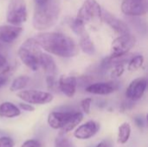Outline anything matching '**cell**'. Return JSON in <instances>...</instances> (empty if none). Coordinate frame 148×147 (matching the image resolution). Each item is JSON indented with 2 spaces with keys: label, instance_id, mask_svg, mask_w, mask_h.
Returning a JSON list of instances; mask_svg holds the SVG:
<instances>
[{
  "label": "cell",
  "instance_id": "cell-1",
  "mask_svg": "<svg viewBox=\"0 0 148 147\" xmlns=\"http://www.w3.org/2000/svg\"><path fill=\"white\" fill-rule=\"evenodd\" d=\"M46 52L62 58L77 55L79 47L69 36L60 32H40L34 37Z\"/></svg>",
  "mask_w": 148,
  "mask_h": 147
},
{
  "label": "cell",
  "instance_id": "cell-2",
  "mask_svg": "<svg viewBox=\"0 0 148 147\" xmlns=\"http://www.w3.org/2000/svg\"><path fill=\"white\" fill-rule=\"evenodd\" d=\"M60 15L58 0H50L43 5H36L32 24L35 29L43 31L54 26Z\"/></svg>",
  "mask_w": 148,
  "mask_h": 147
},
{
  "label": "cell",
  "instance_id": "cell-3",
  "mask_svg": "<svg viewBox=\"0 0 148 147\" xmlns=\"http://www.w3.org/2000/svg\"><path fill=\"white\" fill-rule=\"evenodd\" d=\"M42 53V48L34 37L26 39L17 51L21 62L32 71L39 69Z\"/></svg>",
  "mask_w": 148,
  "mask_h": 147
},
{
  "label": "cell",
  "instance_id": "cell-4",
  "mask_svg": "<svg viewBox=\"0 0 148 147\" xmlns=\"http://www.w3.org/2000/svg\"><path fill=\"white\" fill-rule=\"evenodd\" d=\"M28 19L27 6L24 0H10L8 5L6 20L10 24L20 25Z\"/></svg>",
  "mask_w": 148,
  "mask_h": 147
},
{
  "label": "cell",
  "instance_id": "cell-5",
  "mask_svg": "<svg viewBox=\"0 0 148 147\" xmlns=\"http://www.w3.org/2000/svg\"><path fill=\"white\" fill-rule=\"evenodd\" d=\"M101 7L96 0H86L79 9L76 17L86 24L101 20Z\"/></svg>",
  "mask_w": 148,
  "mask_h": 147
},
{
  "label": "cell",
  "instance_id": "cell-6",
  "mask_svg": "<svg viewBox=\"0 0 148 147\" xmlns=\"http://www.w3.org/2000/svg\"><path fill=\"white\" fill-rule=\"evenodd\" d=\"M135 43L136 38L131 33L120 35V36L116 37L112 42L110 56L116 57L127 55L130 49L134 47Z\"/></svg>",
  "mask_w": 148,
  "mask_h": 147
},
{
  "label": "cell",
  "instance_id": "cell-7",
  "mask_svg": "<svg viewBox=\"0 0 148 147\" xmlns=\"http://www.w3.org/2000/svg\"><path fill=\"white\" fill-rule=\"evenodd\" d=\"M17 97L24 102L34 105H44L50 103L54 97L49 92H44L40 90H22L16 94Z\"/></svg>",
  "mask_w": 148,
  "mask_h": 147
},
{
  "label": "cell",
  "instance_id": "cell-8",
  "mask_svg": "<svg viewBox=\"0 0 148 147\" xmlns=\"http://www.w3.org/2000/svg\"><path fill=\"white\" fill-rule=\"evenodd\" d=\"M121 11L123 14L137 17L144 16L147 13V0H123L121 5Z\"/></svg>",
  "mask_w": 148,
  "mask_h": 147
},
{
  "label": "cell",
  "instance_id": "cell-9",
  "mask_svg": "<svg viewBox=\"0 0 148 147\" xmlns=\"http://www.w3.org/2000/svg\"><path fill=\"white\" fill-rule=\"evenodd\" d=\"M147 87V80L145 77L136 78L131 81L126 90V97L131 101H136L142 98Z\"/></svg>",
  "mask_w": 148,
  "mask_h": 147
},
{
  "label": "cell",
  "instance_id": "cell-10",
  "mask_svg": "<svg viewBox=\"0 0 148 147\" xmlns=\"http://www.w3.org/2000/svg\"><path fill=\"white\" fill-rule=\"evenodd\" d=\"M120 88V84L117 81H108V82H95L89 84L85 90L93 94L97 95H108L113 94Z\"/></svg>",
  "mask_w": 148,
  "mask_h": 147
},
{
  "label": "cell",
  "instance_id": "cell-11",
  "mask_svg": "<svg viewBox=\"0 0 148 147\" xmlns=\"http://www.w3.org/2000/svg\"><path fill=\"white\" fill-rule=\"evenodd\" d=\"M101 20H103L112 29H114L119 35H125L130 33L128 25L124 21L116 17L108 11H102Z\"/></svg>",
  "mask_w": 148,
  "mask_h": 147
},
{
  "label": "cell",
  "instance_id": "cell-12",
  "mask_svg": "<svg viewBox=\"0 0 148 147\" xmlns=\"http://www.w3.org/2000/svg\"><path fill=\"white\" fill-rule=\"evenodd\" d=\"M58 88L63 94L71 98L76 92L77 78L74 75H61L58 80Z\"/></svg>",
  "mask_w": 148,
  "mask_h": 147
},
{
  "label": "cell",
  "instance_id": "cell-13",
  "mask_svg": "<svg viewBox=\"0 0 148 147\" xmlns=\"http://www.w3.org/2000/svg\"><path fill=\"white\" fill-rule=\"evenodd\" d=\"M23 29L18 25H1L0 26V42L11 43L16 40L22 34Z\"/></svg>",
  "mask_w": 148,
  "mask_h": 147
},
{
  "label": "cell",
  "instance_id": "cell-14",
  "mask_svg": "<svg viewBox=\"0 0 148 147\" xmlns=\"http://www.w3.org/2000/svg\"><path fill=\"white\" fill-rule=\"evenodd\" d=\"M100 130V125L93 120L80 126L74 133V136L79 139H87L94 137Z\"/></svg>",
  "mask_w": 148,
  "mask_h": 147
},
{
  "label": "cell",
  "instance_id": "cell-15",
  "mask_svg": "<svg viewBox=\"0 0 148 147\" xmlns=\"http://www.w3.org/2000/svg\"><path fill=\"white\" fill-rule=\"evenodd\" d=\"M74 112H52L48 117V123L53 129H62Z\"/></svg>",
  "mask_w": 148,
  "mask_h": 147
},
{
  "label": "cell",
  "instance_id": "cell-16",
  "mask_svg": "<svg viewBox=\"0 0 148 147\" xmlns=\"http://www.w3.org/2000/svg\"><path fill=\"white\" fill-rule=\"evenodd\" d=\"M40 68H42L46 76H56L58 68L54 58L47 53H42L40 57Z\"/></svg>",
  "mask_w": 148,
  "mask_h": 147
},
{
  "label": "cell",
  "instance_id": "cell-17",
  "mask_svg": "<svg viewBox=\"0 0 148 147\" xmlns=\"http://www.w3.org/2000/svg\"><path fill=\"white\" fill-rule=\"evenodd\" d=\"M20 114V109L11 102H3L0 105V117L15 118Z\"/></svg>",
  "mask_w": 148,
  "mask_h": 147
},
{
  "label": "cell",
  "instance_id": "cell-18",
  "mask_svg": "<svg viewBox=\"0 0 148 147\" xmlns=\"http://www.w3.org/2000/svg\"><path fill=\"white\" fill-rule=\"evenodd\" d=\"M79 47L82 49V51L87 55H92L95 53V46L94 42L91 40L88 34L86 32L82 36H80V42H79Z\"/></svg>",
  "mask_w": 148,
  "mask_h": 147
},
{
  "label": "cell",
  "instance_id": "cell-19",
  "mask_svg": "<svg viewBox=\"0 0 148 147\" xmlns=\"http://www.w3.org/2000/svg\"><path fill=\"white\" fill-rule=\"evenodd\" d=\"M82 120H83V114L81 112H74L70 116V118L69 119V120L66 122V124L62 126V133H67L72 131L75 126H77L82 122Z\"/></svg>",
  "mask_w": 148,
  "mask_h": 147
},
{
  "label": "cell",
  "instance_id": "cell-20",
  "mask_svg": "<svg viewBox=\"0 0 148 147\" xmlns=\"http://www.w3.org/2000/svg\"><path fill=\"white\" fill-rule=\"evenodd\" d=\"M67 23L71 29V30L77 36H81L84 33H86L85 29V23L78 19L77 17L72 18V17H68L67 18Z\"/></svg>",
  "mask_w": 148,
  "mask_h": 147
},
{
  "label": "cell",
  "instance_id": "cell-21",
  "mask_svg": "<svg viewBox=\"0 0 148 147\" xmlns=\"http://www.w3.org/2000/svg\"><path fill=\"white\" fill-rule=\"evenodd\" d=\"M29 82V77L27 75H20L13 80V81L10 84V90L11 92H16L19 90H23L28 83Z\"/></svg>",
  "mask_w": 148,
  "mask_h": 147
},
{
  "label": "cell",
  "instance_id": "cell-22",
  "mask_svg": "<svg viewBox=\"0 0 148 147\" xmlns=\"http://www.w3.org/2000/svg\"><path fill=\"white\" fill-rule=\"evenodd\" d=\"M131 135V126L129 123L125 122L121 124L119 127L118 132V143L120 144H125L127 142Z\"/></svg>",
  "mask_w": 148,
  "mask_h": 147
},
{
  "label": "cell",
  "instance_id": "cell-23",
  "mask_svg": "<svg viewBox=\"0 0 148 147\" xmlns=\"http://www.w3.org/2000/svg\"><path fill=\"white\" fill-rule=\"evenodd\" d=\"M144 63V56L141 55H136L132 56L127 62V69L129 71H136L142 67Z\"/></svg>",
  "mask_w": 148,
  "mask_h": 147
},
{
  "label": "cell",
  "instance_id": "cell-24",
  "mask_svg": "<svg viewBox=\"0 0 148 147\" xmlns=\"http://www.w3.org/2000/svg\"><path fill=\"white\" fill-rule=\"evenodd\" d=\"M56 147H75L74 144L65 136L59 135L56 139Z\"/></svg>",
  "mask_w": 148,
  "mask_h": 147
},
{
  "label": "cell",
  "instance_id": "cell-25",
  "mask_svg": "<svg viewBox=\"0 0 148 147\" xmlns=\"http://www.w3.org/2000/svg\"><path fill=\"white\" fill-rule=\"evenodd\" d=\"M124 65L125 64H117V65H114V67H112L113 70L111 71V77L112 78L121 77L125 71Z\"/></svg>",
  "mask_w": 148,
  "mask_h": 147
},
{
  "label": "cell",
  "instance_id": "cell-26",
  "mask_svg": "<svg viewBox=\"0 0 148 147\" xmlns=\"http://www.w3.org/2000/svg\"><path fill=\"white\" fill-rule=\"evenodd\" d=\"M92 99L91 98H86L84 100L82 101L81 102V106L83 110V112L87 114L90 113V107H91V103H92Z\"/></svg>",
  "mask_w": 148,
  "mask_h": 147
},
{
  "label": "cell",
  "instance_id": "cell-27",
  "mask_svg": "<svg viewBox=\"0 0 148 147\" xmlns=\"http://www.w3.org/2000/svg\"><path fill=\"white\" fill-rule=\"evenodd\" d=\"M0 147H14V141L9 137H1Z\"/></svg>",
  "mask_w": 148,
  "mask_h": 147
},
{
  "label": "cell",
  "instance_id": "cell-28",
  "mask_svg": "<svg viewBox=\"0 0 148 147\" xmlns=\"http://www.w3.org/2000/svg\"><path fill=\"white\" fill-rule=\"evenodd\" d=\"M8 72H9V68H6L3 69V71H2L0 73V88L3 86H4L7 83L8 80H9V77H8V75H7Z\"/></svg>",
  "mask_w": 148,
  "mask_h": 147
},
{
  "label": "cell",
  "instance_id": "cell-29",
  "mask_svg": "<svg viewBox=\"0 0 148 147\" xmlns=\"http://www.w3.org/2000/svg\"><path fill=\"white\" fill-rule=\"evenodd\" d=\"M47 87L49 90H53L56 86V76H46Z\"/></svg>",
  "mask_w": 148,
  "mask_h": 147
},
{
  "label": "cell",
  "instance_id": "cell-30",
  "mask_svg": "<svg viewBox=\"0 0 148 147\" xmlns=\"http://www.w3.org/2000/svg\"><path fill=\"white\" fill-rule=\"evenodd\" d=\"M21 147H41V145L38 141L34 139H29L25 141Z\"/></svg>",
  "mask_w": 148,
  "mask_h": 147
},
{
  "label": "cell",
  "instance_id": "cell-31",
  "mask_svg": "<svg viewBox=\"0 0 148 147\" xmlns=\"http://www.w3.org/2000/svg\"><path fill=\"white\" fill-rule=\"evenodd\" d=\"M19 107L24 111H27V112H33L35 111V107L29 104V103H27V102H22V103H19Z\"/></svg>",
  "mask_w": 148,
  "mask_h": 147
},
{
  "label": "cell",
  "instance_id": "cell-32",
  "mask_svg": "<svg viewBox=\"0 0 148 147\" xmlns=\"http://www.w3.org/2000/svg\"><path fill=\"white\" fill-rule=\"evenodd\" d=\"M95 147H113V145L109 140H103L101 143H99Z\"/></svg>",
  "mask_w": 148,
  "mask_h": 147
},
{
  "label": "cell",
  "instance_id": "cell-33",
  "mask_svg": "<svg viewBox=\"0 0 148 147\" xmlns=\"http://www.w3.org/2000/svg\"><path fill=\"white\" fill-rule=\"evenodd\" d=\"M135 120H136V123L139 126L142 127L143 126V124H144V121H143V119L142 117H137L135 118Z\"/></svg>",
  "mask_w": 148,
  "mask_h": 147
},
{
  "label": "cell",
  "instance_id": "cell-34",
  "mask_svg": "<svg viewBox=\"0 0 148 147\" xmlns=\"http://www.w3.org/2000/svg\"><path fill=\"white\" fill-rule=\"evenodd\" d=\"M34 1H35L36 5H43L45 3H47L48 2H49L50 0H34Z\"/></svg>",
  "mask_w": 148,
  "mask_h": 147
},
{
  "label": "cell",
  "instance_id": "cell-35",
  "mask_svg": "<svg viewBox=\"0 0 148 147\" xmlns=\"http://www.w3.org/2000/svg\"><path fill=\"white\" fill-rule=\"evenodd\" d=\"M5 64H6V60H5V58H4L3 56L0 55V68H3V66H5Z\"/></svg>",
  "mask_w": 148,
  "mask_h": 147
},
{
  "label": "cell",
  "instance_id": "cell-36",
  "mask_svg": "<svg viewBox=\"0 0 148 147\" xmlns=\"http://www.w3.org/2000/svg\"><path fill=\"white\" fill-rule=\"evenodd\" d=\"M1 47H2V45H1V42H0V49H1Z\"/></svg>",
  "mask_w": 148,
  "mask_h": 147
}]
</instances>
